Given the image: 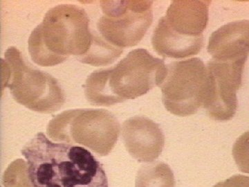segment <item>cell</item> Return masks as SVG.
Listing matches in <instances>:
<instances>
[{
  "label": "cell",
  "mask_w": 249,
  "mask_h": 187,
  "mask_svg": "<svg viewBox=\"0 0 249 187\" xmlns=\"http://www.w3.org/2000/svg\"><path fill=\"white\" fill-rule=\"evenodd\" d=\"M166 75L164 60L146 49H134L115 66L92 72L85 82V96L93 106L109 107L160 87Z\"/></svg>",
  "instance_id": "3"
},
{
  "label": "cell",
  "mask_w": 249,
  "mask_h": 187,
  "mask_svg": "<svg viewBox=\"0 0 249 187\" xmlns=\"http://www.w3.org/2000/svg\"><path fill=\"white\" fill-rule=\"evenodd\" d=\"M121 126L115 116L103 109H75L62 112L49 121L47 133L56 142L77 144L101 156L114 149Z\"/></svg>",
  "instance_id": "6"
},
{
  "label": "cell",
  "mask_w": 249,
  "mask_h": 187,
  "mask_svg": "<svg viewBox=\"0 0 249 187\" xmlns=\"http://www.w3.org/2000/svg\"><path fill=\"white\" fill-rule=\"evenodd\" d=\"M175 177L163 162L144 166L137 173L135 187H175Z\"/></svg>",
  "instance_id": "12"
},
{
  "label": "cell",
  "mask_w": 249,
  "mask_h": 187,
  "mask_svg": "<svg viewBox=\"0 0 249 187\" xmlns=\"http://www.w3.org/2000/svg\"><path fill=\"white\" fill-rule=\"evenodd\" d=\"M213 187H249V177L242 175H236L220 182Z\"/></svg>",
  "instance_id": "15"
},
{
  "label": "cell",
  "mask_w": 249,
  "mask_h": 187,
  "mask_svg": "<svg viewBox=\"0 0 249 187\" xmlns=\"http://www.w3.org/2000/svg\"><path fill=\"white\" fill-rule=\"evenodd\" d=\"M232 156L239 169L249 173V131L236 140L232 147Z\"/></svg>",
  "instance_id": "14"
},
{
  "label": "cell",
  "mask_w": 249,
  "mask_h": 187,
  "mask_svg": "<svg viewBox=\"0 0 249 187\" xmlns=\"http://www.w3.org/2000/svg\"><path fill=\"white\" fill-rule=\"evenodd\" d=\"M31 59L42 67H53L71 56L83 63L103 66L115 61L122 49L93 35L84 9L73 4H59L49 9L43 20L31 32Z\"/></svg>",
  "instance_id": "1"
},
{
  "label": "cell",
  "mask_w": 249,
  "mask_h": 187,
  "mask_svg": "<svg viewBox=\"0 0 249 187\" xmlns=\"http://www.w3.org/2000/svg\"><path fill=\"white\" fill-rule=\"evenodd\" d=\"M4 187H33L28 175L27 164L22 159L14 161L3 176Z\"/></svg>",
  "instance_id": "13"
},
{
  "label": "cell",
  "mask_w": 249,
  "mask_h": 187,
  "mask_svg": "<svg viewBox=\"0 0 249 187\" xmlns=\"http://www.w3.org/2000/svg\"><path fill=\"white\" fill-rule=\"evenodd\" d=\"M1 63L2 82L19 104L43 114L55 112L62 107L65 94L57 80L27 65L17 48L9 47Z\"/></svg>",
  "instance_id": "5"
},
{
  "label": "cell",
  "mask_w": 249,
  "mask_h": 187,
  "mask_svg": "<svg viewBox=\"0 0 249 187\" xmlns=\"http://www.w3.org/2000/svg\"><path fill=\"white\" fill-rule=\"evenodd\" d=\"M166 67V76L160 85L165 108L177 116L196 114L209 98L207 67L198 58L173 62Z\"/></svg>",
  "instance_id": "7"
},
{
  "label": "cell",
  "mask_w": 249,
  "mask_h": 187,
  "mask_svg": "<svg viewBox=\"0 0 249 187\" xmlns=\"http://www.w3.org/2000/svg\"><path fill=\"white\" fill-rule=\"evenodd\" d=\"M22 155L33 187H108L102 165L85 148L51 142L40 132Z\"/></svg>",
  "instance_id": "2"
},
{
  "label": "cell",
  "mask_w": 249,
  "mask_h": 187,
  "mask_svg": "<svg viewBox=\"0 0 249 187\" xmlns=\"http://www.w3.org/2000/svg\"><path fill=\"white\" fill-rule=\"evenodd\" d=\"M208 52L216 59L248 56L249 20L229 23L213 33Z\"/></svg>",
  "instance_id": "11"
},
{
  "label": "cell",
  "mask_w": 249,
  "mask_h": 187,
  "mask_svg": "<svg viewBox=\"0 0 249 187\" xmlns=\"http://www.w3.org/2000/svg\"><path fill=\"white\" fill-rule=\"evenodd\" d=\"M97 29L107 43L123 49L138 45L153 21L152 1H101Z\"/></svg>",
  "instance_id": "8"
},
{
  "label": "cell",
  "mask_w": 249,
  "mask_h": 187,
  "mask_svg": "<svg viewBox=\"0 0 249 187\" xmlns=\"http://www.w3.org/2000/svg\"><path fill=\"white\" fill-rule=\"evenodd\" d=\"M247 57L211 59L208 62L210 79L209 98L204 108L216 121H229L237 109V91L242 85Z\"/></svg>",
  "instance_id": "9"
},
{
  "label": "cell",
  "mask_w": 249,
  "mask_h": 187,
  "mask_svg": "<svg viewBox=\"0 0 249 187\" xmlns=\"http://www.w3.org/2000/svg\"><path fill=\"white\" fill-rule=\"evenodd\" d=\"M122 137L129 153L139 162L157 160L165 145L160 126L144 116H134L123 124Z\"/></svg>",
  "instance_id": "10"
},
{
  "label": "cell",
  "mask_w": 249,
  "mask_h": 187,
  "mask_svg": "<svg viewBox=\"0 0 249 187\" xmlns=\"http://www.w3.org/2000/svg\"><path fill=\"white\" fill-rule=\"evenodd\" d=\"M211 1H173L159 21L152 44L164 58H184L199 54L204 47L203 32L209 22Z\"/></svg>",
  "instance_id": "4"
}]
</instances>
